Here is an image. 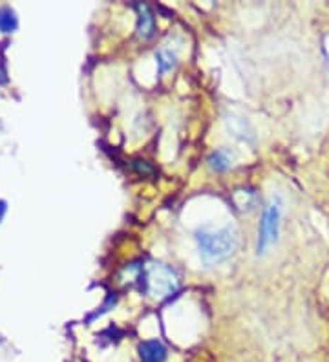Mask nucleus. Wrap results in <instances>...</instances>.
I'll return each mask as SVG.
<instances>
[{
  "label": "nucleus",
  "instance_id": "nucleus-1",
  "mask_svg": "<svg viewBox=\"0 0 329 362\" xmlns=\"http://www.w3.org/2000/svg\"><path fill=\"white\" fill-rule=\"evenodd\" d=\"M196 243L200 257L207 265H214L227 260L236 249V234L231 227L211 229L203 227L196 233Z\"/></svg>",
  "mask_w": 329,
  "mask_h": 362
},
{
  "label": "nucleus",
  "instance_id": "nucleus-2",
  "mask_svg": "<svg viewBox=\"0 0 329 362\" xmlns=\"http://www.w3.org/2000/svg\"><path fill=\"white\" fill-rule=\"evenodd\" d=\"M143 289L156 300H165L180 289V280L174 271L159 262H150L146 267H141L139 274Z\"/></svg>",
  "mask_w": 329,
  "mask_h": 362
},
{
  "label": "nucleus",
  "instance_id": "nucleus-3",
  "mask_svg": "<svg viewBox=\"0 0 329 362\" xmlns=\"http://www.w3.org/2000/svg\"><path fill=\"white\" fill-rule=\"evenodd\" d=\"M280 216H282V204L278 198H272L265 207L258 226V242H256V252L263 255L271 247L272 243H277L278 234H280Z\"/></svg>",
  "mask_w": 329,
  "mask_h": 362
},
{
  "label": "nucleus",
  "instance_id": "nucleus-4",
  "mask_svg": "<svg viewBox=\"0 0 329 362\" xmlns=\"http://www.w3.org/2000/svg\"><path fill=\"white\" fill-rule=\"evenodd\" d=\"M139 357L141 362H165L167 361V348L158 339L145 340L139 346Z\"/></svg>",
  "mask_w": 329,
  "mask_h": 362
},
{
  "label": "nucleus",
  "instance_id": "nucleus-5",
  "mask_svg": "<svg viewBox=\"0 0 329 362\" xmlns=\"http://www.w3.org/2000/svg\"><path fill=\"white\" fill-rule=\"evenodd\" d=\"M137 9V35L139 39L149 40L154 35V28H156V18H154L152 9L146 4H136Z\"/></svg>",
  "mask_w": 329,
  "mask_h": 362
},
{
  "label": "nucleus",
  "instance_id": "nucleus-6",
  "mask_svg": "<svg viewBox=\"0 0 329 362\" xmlns=\"http://www.w3.org/2000/svg\"><path fill=\"white\" fill-rule=\"evenodd\" d=\"M231 154H229V151H225V148H219V151H214L211 156H209V167L212 168V170H216V173H225L229 167H231Z\"/></svg>",
  "mask_w": 329,
  "mask_h": 362
},
{
  "label": "nucleus",
  "instance_id": "nucleus-7",
  "mask_svg": "<svg viewBox=\"0 0 329 362\" xmlns=\"http://www.w3.org/2000/svg\"><path fill=\"white\" fill-rule=\"evenodd\" d=\"M156 59H158L159 74H167L168 70H172L175 66V62H178V55L171 48H161L159 52H156Z\"/></svg>",
  "mask_w": 329,
  "mask_h": 362
},
{
  "label": "nucleus",
  "instance_id": "nucleus-8",
  "mask_svg": "<svg viewBox=\"0 0 329 362\" xmlns=\"http://www.w3.org/2000/svg\"><path fill=\"white\" fill-rule=\"evenodd\" d=\"M17 28V17H15L13 9L0 8V31L11 33Z\"/></svg>",
  "mask_w": 329,
  "mask_h": 362
},
{
  "label": "nucleus",
  "instance_id": "nucleus-9",
  "mask_svg": "<svg viewBox=\"0 0 329 362\" xmlns=\"http://www.w3.org/2000/svg\"><path fill=\"white\" fill-rule=\"evenodd\" d=\"M136 167H139V173H145V174L152 173V168H150L149 165H146V161H143V165H137L136 163Z\"/></svg>",
  "mask_w": 329,
  "mask_h": 362
}]
</instances>
